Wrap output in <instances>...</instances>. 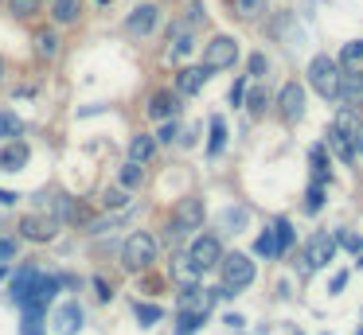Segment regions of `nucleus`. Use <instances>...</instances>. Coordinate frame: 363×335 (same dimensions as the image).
I'll return each instance as SVG.
<instances>
[{"mask_svg": "<svg viewBox=\"0 0 363 335\" xmlns=\"http://www.w3.org/2000/svg\"><path fill=\"white\" fill-rule=\"evenodd\" d=\"M59 280L55 277H43L40 269H20L16 285H12V300L20 304V308H43V304L55 296Z\"/></svg>", "mask_w": 363, "mask_h": 335, "instance_id": "f257e3e1", "label": "nucleus"}, {"mask_svg": "<svg viewBox=\"0 0 363 335\" xmlns=\"http://www.w3.org/2000/svg\"><path fill=\"white\" fill-rule=\"evenodd\" d=\"M340 78H344V70H340L336 59L313 55V62H308V82H313V90L320 93V98H328V101L340 98Z\"/></svg>", "mask_w": 363, "mask_h": 335, "instance_id": "f03ea898", "label": "nucleus"}, {"mask_svg": "<svg viewBox=\"0 0 363 335\" xmlns=\"http://www.w3.org/2000/svg\"><path fill=\"white\" fill-rule=\"evenodd\" d=\"M121 261H125V269L141 273L149 269L152 261H157V238H152L149 230H133L125 238V249H121Z\"/></svg>", "mask_w": 363, "mask_h": 335, "instance_id": "7ed1b4c3", "label": "nucleus"}, {"mask_svg": "<svg viewBox=\"0 0 363 335\" xmlns=\"http://www.w3.org/2000/svg\"><path fill=\"white\" fill-rule=\"evenodd\" d=\"M250 280H254V261H250V257H246V254L223 257V293L219 296H238Z\"/></svg>", "mask_w": 363, "mask_h": 335, "instance_id": "20e7f679", "label": "nucleus"}, {"mask_svg": "<svg viewBox=\"0 0 363 335\" xmlns=\"http://www.w3.org/2000/svg\"><path fill=\"white\" fill-rule=\"evenodd\" d=\"M235 62H238V43L230 35H215L211 43H207V51H203L207 70H227V67H235Z\"/></svg>", "mask_w": 363, "mask_h": 335, "instance_id": "39448f33", "label": "nucleus"}, {"mask_svg": "<svg viewBox=\"0 0 363 335\" xmlns=\"http://www.w3.org/2000/svg\"><path fill=\"white\" fill-rule=\"evenodd\" d=\"M188 257L199 265V269H215V265L223 261V246H219V238H215V234H199V238L191 242Z\"/></svg>", "mask_w": 363, "mask_h": 335, "instance_id": "423d86ee", "label": "nucleus"}, {"mask_svg": "<svg viewBox=\"0 0 363 335\" xmlns=\"http://www.w3.org/2000/svg\"><path fill=\"white\" fill-rule=\"evenodd\" d=\"M277 109H281V117L289 125H297L301 117H305V90H301V82H285L281 93H277Z\"/></svg>", "mask_w": 363, "mask_h": 335, "instance_id": "0eeeda50", "label": "nucleus"}, {"mask_svg": "<svg viewBox=\"0 0 363 335\" xmlns=\"http://www.w3.org/2000/svg\"><path fill=\"white\" fill-rule=\"evenodd\" d=\"M332 254H336V238H332L328 230H316L313 238H308V249H305L308 269H324V265L332 261Z\"/></svg>", "mask_w": 363, "mask_h": 335, "instance_id": "6e6552de", "label": "nucleus"}, {"mask_svg": "<svg viewBox=\"0 0 363 335\" xmlns=\"http://www.w3.org/2000/svg\"><path fill=\"white\" fill-rule=\"evenodd\" d=\"M79 327H82V308L74 300L59 304V308L51 312V331L55 335H79Z\"/></svg>", "mask_w": 363, "mask_h": 335, "instance_id": "1a4fd4ad", "label": "nucleus"}, {"mask_svg": "<svg viewBox=\"0 0 363 335\" xmlns=\"http://www.w3.org/2000/svg\"><path fill=\"white\" fill-rule=\"evenodd\" d=\"M157 23H160V8L157 4H141V8H133V12H129L125 31H129V35H152V31H157Z\"/></svg>", "mask_w": 363, "mask_h": 335, "instance_id": "9d476101", "label": "nucleus"}, {"mask_svg": "<svg viewBox=\"0 0 363 335\" xmlns=\"http://www.w3.org/2000/svg\"><path fill=\"white\" fill-rule=\"evenodd\" d=\"M215 308V293L211 288H180V312H191V316H203Z\"/></svg>", "mask_w": 363, "mask_h": 335, "instance_id": "9b49d317", "label": "nucleus"}, {"mask_svg": "<svg viewBox=\"0 0 363 335\" xmlns=\"http://www.w3.org/2000/svg\"><path fill=\"white\" fill-rule=\"evenodd\" d=\"M20 230H24V238L32 242H51L59 230V218L55 215H28L24 222H20Z\"/></svg>", "mask_w": 363, "mask_h": 335, "instance_id": "f8f14e48", "label": "nucleus"}, {"mask_svg": "<svg viewBox=\"0 0 363 335\" xmlns=\"http://www.w3.org/2000/svg\"><path fill=\"white\" fill-rule=\"evenodd\" d=\"M359 125H363L359 109H355V106H344L336 117H332V129H328V132H336V137H344V140H355V137H359Z\"/></svg>", "mask_w": 363, "mask_h": 335, "instance_id": "ddd939ff", "label": "nucleus"}, {"mask_svg": "<svg viewBox=\"0 0 363 335\" xmlns=\"http://www.w3.org/2000/svg\"><path fill=\"white\" fill-rule=\"evenodd\" d=\"M203 222V203L199 199H184L180 207H176V218H172V230H196V226Z\"/></svg>", "mask_w": 363, "mask_h": 335, "instance_id": "4468645a", "label": "nucleus"}, {"mask_svg": "<svg viewBox=\"0 0 363 335\" xmlns=\"http://www.w3.org/2000/svg\"><path fill=\"white\" fill-rule=\"evenodd\" d=\"M176 113H180V93L160 90V93L149 98V117L152 121H168V117H176Z\"/></svg>", "mask_w": 363, "mask_h": 335, "instance_id": "2eb2a0df", "label": "nucleus"}, {"mask_svg": "<svg viewBox=\"0 0 363 335\" xmlns=\"http://www.w3.org/2000/svg\"><path fill=\"white\" fill-rule=\"evenodd\" d=\"M207 78H211L207 67H184L180 74H176V93H199Z\"/></svg>", "mask_w": 363, "mask_h": 335, "instance_id": "dca6fc26", "label": "nucleus"}, {"mask_svg": "<svg viewBox=\"0 0 363 335\" xmlns=\"http://www.w3.org/2000/svg\"><path fill=\"white\" fill-rule=\"evenodd\" d=\"M199 273H203V269H199V265L191 261L188 254H180V257L172 261V280H176L180 288H196V285H199Z\"/></svg>", "mask_w": 363, "mask_h": 335, "instance_id": "f3484780", "label": "nucleus"}, {"mask_svg": "<svg viewBox=\"0 0 363 335\" xmlns=\"http://www.w3.org/2000/svg\"><path fill=\"white\" fill-rule=\"evenodd\" d=\"M24 164H28V144L20 137L0 148V171H20Z\"/></svg>", "mask_w": 363, "mask_h": 335, "instance_id": "a211bd4d", "label": "nucleus"}, {"mask_svg": "<svg viewBox=\"0 0 363 335\" xmlns=\"http://www.w3.org/2000/svg\"><path fill=\"white\" fill-rule=\"evenodd\" d=\"M51 215L63 218V222H86V210H82L79 199H71V195H59V199L51 203Z\"/></svg>", "mask_w": 363, "mask_h": 335, "instance_id": "6ab92c4d", "label": "nucleus"}, {"mask_svg": "<svg viewBox=\"0 0 363 335\" xmlns=\"http://www.w3.org/2000/svg\"><path fill=\"white\" fill-rule=\"evenodd\" d=\"M340 70H355V74H363V39H355V43H344V51H340Z\"/></svg>", "mask_w": 363, "mask_h": 335, "instance_id": "aec40b11", "label": "nucleus"}, {"mask_svg": "<svg viewBox=\"0 0 363 335\" xmlns=\"http://www.w3.org/2000/svg\"><path fill=\"white\" fill-rule=\"evenodd\" d=\"M308 164H313V171H316V183H328V179H332L328 144H313V152H308Z\"/></svg>", "mask_w": 363, "mask_h": 335, "instance_id": "412c9836", "label": "nucleus"}, {"mask_svg": "<svg viewBox=\"0 0 363 335\" xmlns=\"http://www.w3.org/2000/svg\"><path fill=\"white\" fill-rule=\"evenodd\" d=\"M188 47H191V23L180 20V23L172 28V47H168V55H172V59H180Z\"/></svg>", "mask_w": 363, "mask_h": 335, "instance_id": "4be33fe9", "label": "nucleus"}, {"mask_svg": "<svg viewBox=\"0 0 363 335\" xmlns=\"http://www.w3.org/2000/svg\"><path fill=\"white\" fill-rule=\"evenodd\" d=\"M152 152H157V137H133V140H129V160L145 164Z\"/></svg>", "mask_w": 363, "mask_h": 335, "instance_id": "5701e85b", "label": "nucleus"}, {"mask_svg": "<svg viewBox=\"0 0 363 335\" xmlns=\"http://www.w3.org/2000/svg\"><path fill=\"white\" fill-rule=\"evenodd\" d=\"M79 0H55V4H51V20L55 23H74L79 20Z\"/></svg>", "mask_w": 363, "mask_h": 335, "instance_id": "b1692460", "label": "nucleus"}, {"mask_svg": "<svg viewBox=\"0 0 363 335\" xmlns=\"http://www.w3.org/2000/svg\"><path fill=\"white\" fill-rule=\"evenodd\" d=\"M223 148H227V121H223V117H211V140H207V152L219 156Z\"/></svg>", "mask_w": 363, "mask_h": 335, "instance_id": "393cba45", "label": "nucleus"}, {"mask_svg": "<svg viewBox=\"0 0 363 335\" xmlns=\"http://www.w3.org/2000/svg\"><path fill=\"white\" fill-rule=\"evenodd\" d=\"M20 132H24V121L9 109H0V140H16Z\"/></svg>", "mask_w": 363, "mask_h": 335, "instance_id": "a878e982", "label": "nucleus"}, {"mask_svg": "<svg viewBox=\"0 0 363 335\" xmlns=\"http://www.w3.org/2000/svg\"><path fill=\"white\" fill-rule=\"evenodd\" d=\"M269 230H274V254L281 257L285 249L293 246V226H289V222H285V218H281V222H274V226H269Z\"/></svg>", "mask_w": 363, "mask_h": 335, "instance_id": "bb28decb", "label": "nucleus"}, {"mask_svg": "<svg viewBox=\"0 0 363 335\" xmlns=\"http://www.w3.org/2000/svg\"><path fill=\"white\" fill-rule=\"evenodd\" d=\"M20 335H43V308H24Z\"/></svg>", "mask_w": 363, "mask_h": 335, "instance_id": "cd10ccee", "label": "nucleus"}, {"mask_svg": "<svg viewBox=\"0 0 363 335\" xmlns=\"http://www.w3.org/2000/svg\"><path fill=\"white\" fill-rule=\"evenodd\" d=\"M118 179H121V187H129V191H133V187H141V183H145V171H141V164H137V160H129L125 168L118 171Z\"/></svg>", "mask_w": 363, "mask_h": 335, "instance_id": "c85d7f7f", "label": "nucleus"}, {"mask_svg": "<svg viewBox=\"0 0 363 335\" xmlns=\"http://www.w3.org/2000/svg\"><path fill=\"white\" fill-rule=\"evenodd\" d=\"M133 316L141 319L145 327H149V324H160V316H164V308H160V304H133Z\"/></svg>", "mask_w": 363, "mask_h": 335, "instance_id": "c756f323", "label": "nucleus"}, {"mask_svg": "<svg viewBox=\"0 0 363 335\" xmlns=\"http://www.w3.org/2000/svg\"><path fill=\"white\" fill-rule=\"evenodd\" d=\"M235 4V12L242 16V20H258L262 8H266V0H230Z\"/></svg>", "mask_w": 363, "mask_h": 335, "instance_id": "7c9ffc66", "label": "nucleus"}, {"mask_svg": "<svg viewBox=\"0 0 363 335\" xmlns=\"http://www.w3.org/2000/svg\"><path fill=\"white\" fill-rule=\"evenodd\" d=\"M102 203L110 210H121V207H129V187H110V191L102 195Z\"/></svg>", "mask_w": 363, "mask_h": 335, "instance_id": "2f4dec72", "label": "nucleus"}, {"mask_svg": "<svg viewBox=\"0 0 363 335\" xmlns=\"http://www.w3.org/2000/svg\"><path fill=\"white\" fill-rule=\"evenodd\" d=\"M328 144L332 148H336V156H340V160H352V156H355V140H344V137H336V132H328Z\"/></svg>", "mask_w": 363, "mask_h": 335, "instance_id": "473e14b6", "label": "nucleus"}, {"mask_svg": "<svg viewBox=\"0 0 363 335\" xmlns=\"http://www.w3.org/2000/svg\"><path fill=\"white\" fill-rule=\"evenodd\" d=\"M254 254H258V257H277V254H274V230H262V234H258V242H254Z\"/></svg>", "mask_w": 363, "mask_h": 335, "instance_id": "72a5a7b5", "label": "nucleus"}, {"mask_svg": "<svg viewBox=\"0 0 363 335\" xmlns=\"http://www.w3.org/2000/svg\"><path fill=\"white\" fill-rule=\"evenodd\" d=\"M320 207H324V183H316V187H308V195H305V210L316 215Z\"/></svg>", "mask_w": 363, "mask_h": 335, "instance_id": "f704fd0d", "label": "nucleus"}, {"mask_svg": "<svg viewBox=\"0 0 363 335\" xmlns=\"http://www.w3.org/2000/svg\"><path fill=\"white\" fill-rule=\"evenodd\" d=\"M199 324H203V316H191V312H180V327H176V335H196Z\"/></svg>", "mask_w": 363, "mask_h": 335, "instance_id": "c9c22d12", "label": "nucleus"}, {"mask_svg": "<svg viewBox=\"0 0 363 335\" xmlns=\"http://www.w3.org/2000/svg\"><path fill=\"white\" fill-rule=\"evenodd\" d=\"M266 101H269V98H266V90H262V86H254V90H250V98H246L242 106L250 109V113H262V109H266Z\"/></svg>", "mask_w": 363, "mask_h": 335, "instance_id": "e433bc0d", "label": "nucleus"}, {"mask_svg": "<svg viewBox=\"0 0 363 335\" xmlns=\"http://www.w3.org/2000/svg\"><path fill=\"white\" fill-rule=\"evenodd\" d=\"M35 51H40L43 59H51V55H55V35H51V31H40V35H35Z\"/></svg>", "mask_w": 363, "mask_h": 335, "instance_id": "4c0bfd02", "label": "nucleus"}, {"mask_svg": "<svg viewBox=\"0 0 363 335\" xmlns=\"http://www.w3.org/2000/svg\"><path fill=\"white\" fill-rule=\"evenodd\" d=\"M9 8H12V16L24 20V16H32L35 8H40V0H9Z\"/></svg>", "mask_w": 363, "mask_h": 335, "instance_id": "58836bf2", "label": "nucleus"}, {"mask_svg": "<svg viewBox=\"0 0 363 335\" xmlns=\"http://www.w3.org/2000/svg\"><path fill=\"white\" fill-rule=\"evenodd\" d=\"M246 70H250L254 78L266 74V55H250V62H246Z\"/></svg>", "mask_w": 363, "mask_h": 335, "instance_id": "ea45409f", "label": "nucleus"}, {"mask_svg": "<svg viewBox=\"0 0 363 335\" xmlns=\"http://www.w3.org/2000/svg\"><path fill=\"white\" fill-rule=\"evenodd\" d=\"M340 246H344V249H352V254H363V242L359 238H355V234H340Z\"/></svg>", "mask_w": 363, "mask_h": 335, "instance_id": "a19ab883", "label": "nucleus"}, {"mask_svg": "<svg viewBox=\"0 0 363 335\" xmlns=\"http://www.w3.org/2000/svg\"><path fill=\"white\" fill-rule=\"evenodd\" d=\"M12 257H16V242H12V238H0V265L12 261Z\"/></svg>", "mask_w": 363, "mask_h": 335, "instance_id": "79ce46f5", "label": "nucleus"}, {"mask_svg": "<svg viewBox=\"0 0 363 335\" xmlns=\"http://www.w3.org/2000/svg\"><path fill=\"white\" fill-rule=\"evenodd\" d=\"M157 140H160V144H168V140H176V125H164V129L157 132Z\"/></svg>", "mask_w": 363, "mask_h": 335, "instance_id": "37998d69", "label": "nucleus"}, {"mask_svg": "<svg viewBox=\"0 0 363 335\" xmlns=\"http://www.w3.org/2000/svg\"><path fill=\"white\" fill-rule=\"evenodd\" d=\"M344 285H347V273H336V277H332V285H328V288H332V293H340V288H344Z\"/></svg>", "mask_w": 363, "mask_h": 335, "instance_id": "c03bdc74", "label": "nucleus"}, {"mask_svg": "<svg viewBox=\"0 0 363 335\" xmlns=\"http://www.w3.org/2000/svg\"><path fill=\"white\" fill-rule=\"evenodd\" d=\"M94 288H98V300H110V285H106V280H98Z\"/></svg>", "mask_w": 363, "mask_h": 335, "instance_id": "a18cd8bd", "label": "nucleus"}, {"mask_svg": "<svg viewBox=\"0 0 363 335\" xmlns=\"http://www.w3.org/2000/svg\"><path fill=\"white\" fill-rule=\"evenodd\" d=\"M12 203H16V195H12V191H0V207H12Z\"/></svg>", "mask_w": 363, "mask_h": 335, "instance_id": "49530a36", "label": "nucleus"}, {"mask_svg": "<svg viewBox=\"0 0 363 335\" xmlns=\"http://www.w3.org/2000/svg\"><path fill=\"white\" fill-rule=\"evenodd\" d=\"M4 277H9V269H4V265H0V280H4Z\"/></svg>", "mask_w": 363, "mask_h": 335, "instance_id": "de8ad7c7", "label": "nucleus"}, {"mask_svg": "<svg viewBox=\"0 0 363 335\" xmlns=\"http://www.w3.org/2000/svg\"><path fill=\"white\" fill-rule=\"evenodd\" d=\"M355 144H359V152H363V137H355Z\"/></svg>", "mask_w": 363, "mask_h": 335, "instance_id": "09e8293b", "label": "nucleus"}, {"mask_svg": "<svg viewBox=\"0 0 363 335\" xmlns=\"http://www.w3.org/2000/svg\"><path fill=\"white\" fill-rule=\"evenodd\" d=\"M0 74H4V62H0Z\"/></svg>", "mask_w": 363, "mask_h": 335, "instance_id": "8fccbe9b", "label": "nucleus"}, {"mask_svg": "<svg viewBox=\"0 0 363 335\" xmlns=\"http://www.w3.org/2000/svg\"><path fill=\"white\" fill-rule=\"evenodd\" d=\"M359 335H363V331H359Z\"/></svg>", "mask_w": 363, "mask_h": 335, "instance_id": "3c124183", "label": "nucleus"}]
</instances>
